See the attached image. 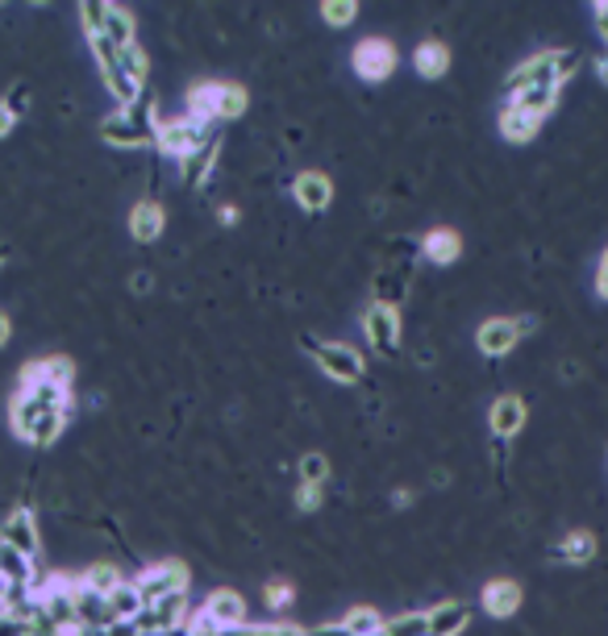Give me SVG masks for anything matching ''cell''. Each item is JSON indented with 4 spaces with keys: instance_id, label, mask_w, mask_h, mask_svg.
I'll list each match as a JSON object with an SVG mask.
<instances>
[{
    "instance_id": "cell-1",
    "label": "cell",
    "mask_w": 608,
    "mask_h": 636,
    "mask_svg": "<svg viewBox=\"0 0 608 636\" xmlns=\"http://www.w3.org/2000/svg\"><path fill=\"white\" fill-rule=\"evenodd\" d=\"M9 425L30 446H50L67 425V391H18L9 404Z\"/></svg>"
},
{
    "instance_id": "cell-2",
    "label": "cell",
    "mask_w": 608,
    "mask_h": 636,
    "mask_svg": "<svg viewBox=\"0 0 608 636\" xmlns=\"http://www.w3.org/2000/svg\"><path fill=\"white\" fill-rule=\"evenodd\" d=\"M154 129H159V108H154V96H138L134 104L117 108L113 117H105L101 134H105L108 146H122V150H134V146H150L154 142Z\"/></svg>"
},
{
    "instance_id": "cell-3",
    "label": "cell",
    "mask_w": 608,
    "mask_h": 636,
    "mask_svg": "<svg viewBox=\"0 0 608 636\" xmlns=\"http://www.w3.org/2000/svg\"><path fill=\"white\" fill-rule=\"evenodd\" d=\"M101 71H105V88L108 96H117L122 108L134 104L142 92H147V55H142V46H126L122 55H113V59L101 62Z\"/></svg>"
},
{
    "instance_id": "cell-4",
    "label": "cell",
    "mask_w": 608,
    "mask_h": 636,
    "mask_svg": "<svg viewBox=\"0 0 608 636\" xmlns=\"http://www.w3.org/2000/svg\"><path fill=\"white\" fill-rule=\"evenodd\" d=\"M217 134H213V125L196 122L188 113H180V117H159V129H154V146L171 154V159H188L192 150H200L205 142H213Z\"/></svg>"
},
{
    "instance_id": "cell-5",
    "label": "cell",
    "mask_w": 608,
    "mask_h": 636,
    "mask_svg": "<svg viewBox=\"0 0 608 636\" xmlns=\"http://www.w3.org/2000/svg\"><path fill=\"white\" fill-rule=\"evenodd\" d=\"M559 50H542V55H534V59H525L513 67V76L504 83V96L513 101V96H525V92H559Z\"/></svg>"
},
{
    "instance_id": "cell-6",
    "label": "cell",
    "mask_w": 608,
    "mask_h": 636,
    "mask_svg": "<svg viewBox=\"0 0 608 636\" xmlns=\"http://www.w3.org/2000/svg\"><path fill=\"white\" fill-rule=\"evenodd\" d=\"M300 346L313 354V362L325 370L334 383H358L363 370H367L363 354H358L355 346H346V342H313V337H300Z\"/></svg>"
},
{
    "instance_id": "cell-7",
    "label": "cell",
    "mask_w": 608,
    "mask_h": 636,
    "mask_svg": "<svg viewBox=\"0 0 608 636\" xmlns=\"http://www.w3.org/2000/svg\"><path fill=\"white\" fill-rule=\"evenodd\" d=\"M134 591L147 603H159L163 595H188V566L184 562H154L134 578Z\"/></svg>"
},
{
    "instance_id": "cell-8",
    "label": "cell",
    "mask_w": 608,
    "mask_h": 636,
    "mask_svg": "<svg viewBox=\"0 0 608 636\" xmlns=\"http://www.w3.org/2000/svg\"><path fill=\"white\" fill-rule=\"evenodd\" d=\"M363 333H367V342H371V349L376 354H383V358H397L400 354V312L392 309V304H383V300H376L371 309L363 312Z\"/></svg>"
},
{
    "instance_id": "cell-9",
    "label": "cell",
    "mask_w": 608,
    "mask_h": 636,
    "mask_svg": "<svg viewBox=\"0 0 608 636\" xmlns=\"http://www.w3.org/2000/svg\"><path fill=\"white\" fill-rule=\"evenodd\" d=\"M188 595H163L159 603H147L138 620H134V628L138 636L142 633H171V628H184L188 624Z\"/></svg>"
},
{
    "instance_id": "cell-10",
    "label": "cell",
    "mask_w": 608,
    "mask_h": 636,
    "mask_svg": "<svg viewBox=\"0 0 608 636\" xmlns=\"http://www.w3.org/2000/svg\"><path fill=\"white\" fill-rule=\"evenodd\" d=\"M355 71L363 76V80H388L392 71H397V46L392 42H383V38H367V42H358V50H355Z\"/></svg>"
},
{
    "instance_id": "cell-11",
    "label": "cell",
    "mask_w": 608,
    "mask_h": 636,
    "mask_svg": "<svg viewBox=\"0 0 608 636\" xmlns=\"http://www.w3.org/2000/svg\"><path fill=\"white\" fill-rule=\"evenodd\" d=\"M517 342H521L517 316H492L475 328V346H480L483 358H504V354H513Z\"/></svg>"
},
{
    "instance_id": "cell-12",
    "label": "cell",
    "mask_w": 608,
    "mask_h": 636,
    "mask_svg": "<svg viewBox=\"0 0 608 636\" xmlns=\"http://www.w3.org/2000/svg\"><path fill=\"white\" fill-rule=\"evenodd\" d=\"M0 541H4V545H13V550H18V554H25L30 562L43 554L38 520H34V512H30V508H18V512H9L4 529H0Z\"/></svg>"
},
{
    "instance_id": "cell-13",
    "label": "cell",
    "mask_w": 608,
    "mask_h": 636,
    "mask_svg": "<svg viewBox=\"0 0 608 636\" xmlns=\"http://www.w3.org/2000/svg\"><path fill=\"white\" fill-rule=\"evenodd\" d=\"M71 379H76V367L67 358H43V362H30L22 370V388L25 391H71Z\"/></svg>"
},
{
    "instance_id": "cell-14",
    "label": "cell",
    "mask_w": 608,
    "mask_h": 636,
    "mask_svg": "<svg viewBox=\"0 0 608 636\" xmlns=\"http://www.w3.org/2000/svg\"><path fill=\"white\" fill-rule=\"evenodd\" d=\"M525 416H529V408H525L521 395H501V400L492 404V412H487L492 437H496V441H513V437L525 429Z\"/></svg>"
},
{
    "instance_id": "cell-15",
    "label": "cell",
    "mask_w": 608,
    "mask_h": 636,
    "mask_svg": "<svg viewBox=\"0 0 608 636\" xmlns=\"http://www.w3.org/2000/svg\"><path fill=\"white\" fill-rule=\"evenodd\" d=\"M200 612L209 616L213 628H242V620H246V603H242L238 591H213Z\"/></svg>"
},
{
    "instance_id": "cell-16",
    "label": "cell",
    "mask_w": 608,
    "mask_h": 636,
    "mask_svg": "<svg viewBox=\"0 0 608 636\" xmlns=\"http://www.w3.org/2000/svg\"><path fill=\"white\" fill-rule=\"evenodd\" d=\"M292 196L305 212H321V208H330V200H334V184H330V175H321V171H305V175L292 184Z\"/></svg>"
},
{
    "instance_id": "cell-17",
    "label": "cell",
    "mask_w": 608,
    "mask_h": 636,
    "mask_svg": "<svg viewBox=\"0 0 608 636\" xmlns=\"http://www.w3.org/2000/svg\"><path fill=\"white\" fill-rule=\"evenodd\" d=\"M71 608H76V620L80 628H113V612H108L105 595H92L88 587H71Z\"/></svg>"
},
{
    "instance_id": "cell-18",
    "label": "cell",
    "mask_w": 608,
    "mask_h": 636,
    "mask_svg": "<svg viewBox=\"0 0 608 636\" xmlns=\"http://www.w3.org/2000/svg\"><path fill=\"white\" fill-rule=\"evenodd\" d=\"M425 624H429V636H459L471 624V608L462 599H446L425 612Z\"/></svg>"
},
{
    "instance_id": "cell-19",
    "label": "cell",
    "mask_w": 608,
    "mask_h": 636,
    "mask_svg": "<svg viewBox=\"0 0 608 636\" xmlns=\"http://www.w3.org/2000/svg\"><path fill=\"white\" fill-rule=\"evenodd\" d=\"M480 599H483V612H487V616L504 620L521 608V587H517L513 578H492V582L483 587Z\"/></svg>"
},
{
    "instance_id": "cell-20",
    "label": "cell",
    "mask_w": 608,
    "mask_h": 636,
    "mask_svg": "<svg viewBox=\"0 0 608 636\" xmlns=\"http://www.w3.org/2000/svg\"><path fill=\"white\" fill-rule=\"evenodd\" d=\"M163 229H168V212H163L159 200H138L134 205V212H129V233L138 242H154Z\"/></svg>"
},
{
    "instance_id": "cell-21",
    "label": "cell",
    "mask_w": 608,
    "mask_h": 636,
    "mask_svg": "<svg viewBox=\"0 0 608 636\" xmlns=\"http://www.w3.org/2000/svg\"><path fill=\"white\" fill-rule=\"evenodd\" d=\"M92 38H105L108 46H117V50L138 46V38H134V18H129V9H122V4H105V30H101V34H92ZM92 38H88V42H92Z\"/></svg>"
},
{
    "instance_id": "cell-22",
    "label": "cell",
    "mask_w": 608,
    "mask_h": 636,
    "mask_svg": "<svg viewBox=\"0 0 608 636\" xmlns=\"http://www.w3.org/2000/svg\"><path fill=\"white\" fill-rule=\"evenodd\" d=\"M0 582H4V591L34 587V562L25 554H18L13 545H4V541H0Z\"/></svg>"
},
{
    "instance_id": "cell-23",
    "label": "cell",
    "mask_w": 608,
    "mask_h": 636,
    "mask_svg": "<svg viewBox=\"0 0 608 636\" xmlns=\"http://www.w3.org/2000/svg\"><path fill=\"white\" fill-rule=\"evenodd\" d=\"M421 250H425V258H429V263L450 267V263H459L462 238L455 233V229H429V233H425V242H421Z\"/></svg>"
},
{
    "instance_id": "cell-24",
    "label": "cell",
    "mask_w": 608,
    "mask_h": 636,
    "mask_svg": "<svg viewBox=\"0 0 608 636\" xmlns=\"http://www.w3.org/2000/svg\"><path fill=\"white\" fill-rule=\"evenodd\" d=\"M538 129H542V117H534V113H525V108L504 104L501 134L508 138V142H529V138H538Z\"/></svg>"
},
{
    "instance_id": "cell-25",
    "label": "cell",
    "mask_w": 608,
    "mask_h": 636,
    "mask_svg": "<svg viewBox=\"0 0 608 636\" xmlns=\"http://www.w3.org/2000/svg\"><path fill=\"white\" fill-rule=\"evenodd\" d=\"M80 587H88L92 595H113L117 587H126V575L117 570V562H92L84 570V578H80Z\"/></svg>"
},
{
    "instance_id": "cell-26",
    "label": "cell",
    "mask_w": 608,
    "mask_h": 636,
    "mask_svg": "<svg viewBox=\"0 0 608 636\" xmlns=\"http://www.w3.org/2000/svg\"><path fill=\"white\" fill-rule=\"evenodd\" d=\"M217 108H221V83H196L188 92V117L217 125Z\"/></svg>"
},
{
    "instance_id": "cell-27",
    "label": "cell",
    "mask_w": 608,
    "mask_h": 636,
    "mask_svg": "<svg viewBox=\"0 0 608 636\" xmlns=\"http://www.w3.org/2000/svg\"><path fill=\"white\" fill-rule=\"evenodd\" d=\"M217 150H221V142L213 138V142H205L200 150H192L188 159H180V175H184V184H188V187H200V184H205V175L213 171V159H217Z\"/></svg>"
},
{
    "instance_id": "cell-28",
    "label": "cell",
    "mask_w": 608,
    "mask_h": 636,
    "mask_svg": "<svg viewBox=\"0 0 608 636\" xmlns=\"http://www.w3.org/2000/svg\"><path fill=\"white\" fill-rule=\"evenodd\" d=\"M559 562H571V566H587L592 557H596V536L584 533V529H575V533L563 536V545L554 550Z\"/></svg>"
},
{
    "instance_id": "cell-29",
    "label": "cell",
    "mask_w": 608,
    "mask_h": 636,
    "mask_svg": "<svg viewBox=\"0 0 608 636\" xmlns=\"http://www.w3.org/2000/svg\"><path fill=\"white\" fill-rule=\"evenodd\" d=\"M413 62H417V71L425 80H438V76H446V67H450V50L441 42H421Z\"/></svg>"
},
{
    "instance_id": "cell-30",
    "label": "cell",
    "mask_w": 608,
    "mask_h": 636,
    "mask_svg": "<svg viewBox=\"0 0 608 636\" xmlns=\"http://www.w3.org/2000/svg\"><path fill=\"white\" fill-rule=\"evenodd\" d=\"M342 628L351 636H379L383 633V616H379L376 608H351L342 616Z\"/></svg>"
},
{
    "instance_id": "cell-31",
    "label": "cell",
    "mask_w": 608,
    "mask_h": 636,
    "mask_svg": "<svg viewBox=\"0 0 608 636\" xmlns=\"http://www.w3.org/2000/svg\"><path fill=\"white\" fill-rule=\"evenodd\" d=\"M108 612H113V624H126V620H138V612H142V599H138V591H134V582H126V587H117V591L108 595Z\"/></svg>"
},
{
    "instance_id": "cell-32",
    "label": "cell",
    "mask_w": 608,
    "mask_h": 636,
    "mask_svg": "<svg viewBox=\"0 0 608 636\" xmlns=\"http://www.w3.org/2000/svg\"><path fill=\"white\" fill-rule=\"evenodd\" d=\"M246 113V88L238 83H221V108H217V122H238Z\"/></svg>"
},
{
    "instance_id": "cell-33",
    "label": "cell",
    "mask_w": 608,
    "mask_h": 636,
    "mask_svg": "<svg viewBox=\"0 0 608 636\" xmlns=\"http://www.w3.org/2000/svg\"><path fill=\"white\" fill-rule=\"evenodd\" d=\"M330 478V458L325 453H305L300 458V483L305 487H321Z\"/></svg>"
},
{
    "instance_id": "cell-34",
    "label": "cell",
    "mask_w": 608,
    "mask_h": 636,
    "mask_svg": "<svg viewBox=\"0 0 608 636\" xmlns=\"http://www.w3.org/2000/svg\"><path fill=\"white\" fill-rule=\"evenodd\" d=\"M383 633L388 636H429V624H425V612H409V616L383 620Z\"/></svg>"
},
{
    "instance_id": "cell-35",
    "label": "cell",
    "mask_w": 608,
    "mask_h": 636,
    "mask_svg": "<svg viewBox=\"0 0 608 636\" xmlns=\"http://www.w3.org/2000/svg\"><path fill=\"white\" fill-rule=\"evenodd\" d=\"M213 636H305V628H296V624H267V628H251V624H242V628H217Z\"/></svg>"
},
{
    "instance_id": "cell-36",
    "label": "cell",
    "mask_w": 608,
    "mask_h": 636,
    "mask_svg": "<svg viewBox=\"0 0 608 636\" xmlns=\"http://www.w3.org/2000/svg\"><path fill=\"white\" fill-rule=\"evenodd\" d=\"M321 18L330 21L334 30H342V25H351L358 18V4L355 0H330V4H321Z\"/></svg>"
},
{
    "instance_id": "cell-37",
    "label": "cell",
    "mask_w": 608,
    "mask_h": 636,
    "mask_svg": "<svg viewBox=\"0 0 608 636\" xmlns=\"http://www.w3.org/2000/svg\"><path fill=\"white\" fill-rule=\"evenodd\" d=\"M263 603H267V608H275V612L292 608V587H288V582H272V587L263 591Z\"/></svg>"
},
{
    "instance_id": "cell-38",
    "label": "cell",
    "mask_w": 608,
    "mask_h": 636,
    "mask_svg": "<svg viewBox=\"0 0 608 636\" xmlns=\"http://www.w3.org/2000/svg\"><path fill=\"white\" fill-rule=\"evenodd\" d=\"M296 508H300V512H317V508H321V487H305V483H300Z\"/></svg>"
},
{
    "instance_id": "cell-39",
    "label": "cell",
    "mask_w": 608,
    "mask_h": 636,
    "mask_svg": "<svg viewBox=\"0 0 608 636\" xmlns=\"http://www.w3.org/2000/svg\"><path fill=\"white\" fill-rule=\"evenodd\" d=\"M0 636H34L25 620H13L9 612H0Z\"/></svg>"
},
{
    "instance_id": "cell-40",
    "label": "cell",
    "mask_w": 608,
    "mask_h": 636,
    "mask_svg": "<svg viewBox=\"0 0 608 636\" xmlns=\"http://www.w3.org/2000/svg\"><path fill=\"white\" fill-rule=\"evenodd\" d=\"M305 636H351L342 624H321V628H309ZM379 636H388V633H379Z\"/></svg>"
},
{
    "instance_id": "cell-41",
    "label": "cell",
    "mask_w": 608,
    "mask_h": 636,
    "mask_svg": "<svg viewBox=\"0 0 608 636\" xmlns=\"http://www.w3.org/2000/svg\"><path fill=\"white\" fill-rule=\"evenodd\" d=\"M596 291L608 300V250H605V258H600V270H596Z\"/></svg>"
},
{
    "instance_id": "cell-42",
    "label": "cell",
    "mask_w": 608,
    "mask_h": 636,
    "mask_svg": "<svg viewBox=\"0 0 608 636\" xmlns=\"http://www.w3.org/2000/svg\"><path fill=\"white\" fill-rule=\"evenodd\" d=\"M13 122H18V117H13V113H9V104L0 101V138H4V134H9V129H13Z\"/></svg>"
},
{
    "instance_id": "cell-43",
    "label": "cell",
    "mask_w": 608,
    "mask_h": 636,
    "mask_svg": "<svg viewBox=\"0 0 608 636\" xmlns=\"http://www.w3.org/2000/svg\"><path fill=\"white\" fill-rule=\"evenodd\" d=\"M9 337H13V325H9V316L0 312V346H9Z\"/></svg>"
},
{
    "instance_id": "cell-44",
    "label": "cell",
    "mask_w": 608,
    "mask_h": 636,
    "mask_svg": "<svg viewBox=\"0 0 608 636\" xmlns=\"http://www.w3.org/2000/svg\"><path fill=\"white\" fill-rule=\"evenodd\" d=\"M596 76H600V83L608 88V50L600 55V62H596Z\"/></svg>"
},
{
    "instance_id": "cell-45",
    "label": "cell",
    "mask_w": 608,
    "mask_h": 636,
    "mask_svg": "<svg viewBox=\"0 0 608 636\" xmlns=\"http://www.w3.org/2000/svg\"><path fill=\"white\" fill-rule=\"evenodd\" d=\"M142 636H200V633H192L188 624H184V628H171V633H142Z\"/></svg>"
},
{
    "instance_id": "cell-46",
    "label": "cell",
    "mask_w": 608,
    "mask_h": 636,
    "mask_svg": "<svg viewBox=\"0 0 608 636\" xmlns=\"http://www.w3.org/2000/svg\"><path fill=\"white\" fill-rule=\"evenodd\" d=\"M233 221H238V208L226 205V208H221V226H233Z\"/></svg>"
},
{
    "instance_id": "cell-47",
    "label": "cell",
    "mask_w": 608,
    "mask_h": 636,
    "mask_svg": "<svg viewBox=\"0 0 608 636\" xmlns=\"http://www.w3.org/2000/svg\"><path fill=\"white\" fill-rule=\"evenodd\" d=\"M0 263H4V246H0Z\"/></svg>"
}]
</instances>
